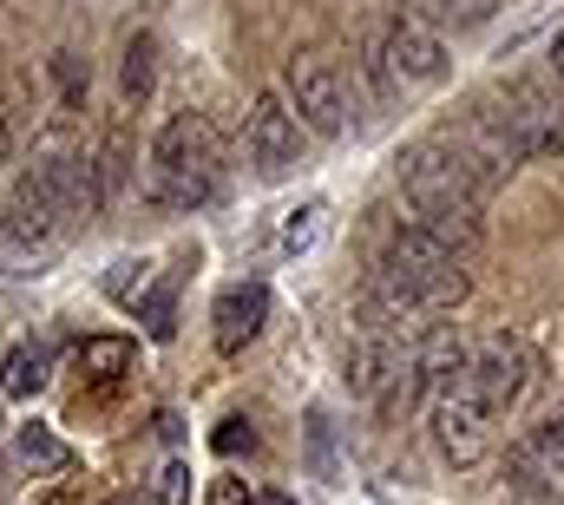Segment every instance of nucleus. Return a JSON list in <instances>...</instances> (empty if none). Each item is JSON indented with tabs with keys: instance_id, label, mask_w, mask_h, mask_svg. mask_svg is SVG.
Returning <instances> with one entry per match:
<instances>
[{
	"instance_id": "f257e3e1",
	"label": "nucleus",
	"mask_w": 564,
	"mask_h": 505,
	"mask_svg": "<svg viewBox=\"0 0 564 505\" xmlns=\"http://www.w3.org/2000/svg\"><path fill=\"white\" fill-rule=\"evenodd\" d=\"M224 191V144L204 112H171L151 138V197L164 211H204Z\"/></svg>"
},
{
	"instance_id": "f03ea898",
	"label": "nucleus",
	"mask_w": 564,
	"mask_h": 505,
	"mask_svg": "<svg viewBox=\"0 0 564 505\" xmlns=\"http://www.w3.org/2000/svg\"><path fill=\"white\" fill-rule=\"evenodd\" d=\"M486 106L499 112V126L525 144V158H552V151H564V86H558L552 66L532 73V79L499 86V99H486Z\"/></svg>"
},
{
	"instance_id": "7ed1b4c3",
	"label": "nucleus",
	"mask_w": 564,
	"mask_h": 505,
	"mask_svg": "<svg viewBox=\"0 0 564 505\" xmlns=\"http://www.w3.org/2000/svg\"><path fill=\"white\" fill-rule=\"evenodd\" d=\"M459 394H473L492 420H506L519 400H525V387H532V348L519 342V335H492V342H479L473 355H466V368L453 375Z\"/></svg>"
},
{
	"instance_id": "20e7f679",
	"label": "nucleus",
	"mask_w": 564,
	"mask_h": 505,
	"mask_svg": "<svg viewBox=\"0 0 564 505\" xmlns=\"http://www.w3.org/2000/svg\"><path fill=\"white\" fill-rule=\"evenodd\" d=\"M282 86H289L295 119L315 131V138H348V131H355V93H348V79H341L335 60L302 53V60H289Z\"/></svg>"
},
{
	"instance_id": "39448f33",
	"label": "nucleus",
	"mask_w": 564,
	"mask_h": 505,
	"mask_svg": "<svg viewBox=\"0 0 564 505\" xmlns=\"http://www.w3.org/2000/svg\"><path fill=\"white\" fill-rule=\"evenodd\" d=\"M506 480H512L525 499H564V400L552 413H539V420L512 440Z\"/></svg>"
},
{
	"instance_id": "423d86ee",
	"label": "nucleus",
	"mask_w": 564,
	"mask_h": 505,
	"mask_svg": "<svg viewBox=\"0 0 564 505\" xmlns=\"http://www.w3.org/2000/svg\"><path fill=\"white\" fill-rule=\"evenodd\" d=\"M302 119L282 106L276 93H257V106H250V126H243V158H250V171L263 178V184H276L289 178L295 164H302Z\"/></svg>"
},
{
	"instance_id": "0eeeda50",
	"label": "nucleus",
	"mask_w": 564,
	"mask_h": 505,
	"mask_svg": "<svg viewBox=\"0 0 564 505\" xmlns=\"http://www.w3.org/2000/svg\"><path fill=\"white\" fill-rule=\"evenodd\" d=\"M492 440H499V420L473 394H459V387L433 394V447H440L446 466H479L492 453Z\"/></svg>"
},
{
	"instance_id": "6e6552de",
	"label": "nucleus",
	"mask_w": 564,
	"mask_h": 505,
	"mask_svg": "<svg viewBox=\"0 0 564 505\" xmlns=\"http://www.w3.org/2000/svg\"><path fill=\"white\" fill-rule=\"evenodd\" d=\"M381 53H388V66H394V79H401V93H414V86H440L446 79V40L426 26L421 13H408V7H394L388 13V26H381Z\"/></svg>"
},
{
	"instance_id": "1a4fd4ad",
	"label": "nucleus",
	"mask_w": 564,
	"mask_h": 505,
	"mask_svg": "<svg viewBox=\"0 0 564 505\" xmlns=\"http://www.w3.org/2000/svg\"><path fill=\"white\" fill-rule=\"evenodd\" d=\"M263 315H270V289H263V282H230V289L217 296V309H210V342H217V355H243V348L257 342Z\"/></svg>"
},
{
	"instance_id": "9d476101",
	"label": "nucleus",
	"mask_w": 564,
	"mask_h": 505,
	"mask_svg": "<svg viewBox=\"0 0 564 505\" xmlns=\"http://www.w3.org/2000/svg\"><path fill=\"white\" fill-rule=\"evenodd\" d=\"M13 453H20V466H26V473H40V480H53V473H73V466H79V453H73L53 427H40V420L13 427Z\"/></svg>"
},
{
	"instance_id": "9b49d317",
	"label": "nucleus",
	"mask_w": 564,
	"mask_h": 505,
	"mask_svg": "<svg viewBox=\"0 0 564 505\" xmlns=\"http://www.w3.org/2000/svg\"><path fill=\"white\" fill-rule=\"evenodd\" d=\"M302 460H308V480H322V486H341V480H348L341 447H335V427H328V413H322V407H308V413H302Z\"/></svg>"
},
{
	"instance_id": "f8f14e48",
	"label": "nucleus",
	"mask_w": 564,
	"mask_h": 505,
	"mask_svg": "<svg viewBox=\"0 0 564 505\" xmlns=\"http://www.w3.org/2000/svg\"><path fill=\"white\" fill-rule=\"evenodd\" d=\"M46 368H53V355H46L40 342H20V348L0 362V394H13V400L40 394V387H46Z\"/></svg>"
},
{
	"instance_id": "ddd939ff",
	"label": "nucleus",
	"mask_w": 564,
	"mask_h": 505,
	"mask_svg": "<svg viewBox=\"0 0 564 505\" xmlns=\"http://www.w3.org/2000/svg\"><path fill=\"white\" fill-rule=\"evenodd\" d=\"M132 342L126 335H93V342H79V375H93V380H119L126 368H132Z\"/></svg>"
},
{
	"instance_id": "4468645a",
	"label": "nucleus",
	"mask_w": 564,
	"mask_h": 505,
	"mask_svg": "<svg viewBox=\"0 0 564 505\" xmlns=\"http://www.w3.org/2000/svg\"><path fill=\"white\" fill-rule=\"evenodd\" d=\"M322 224H328V204H322V197L295 204V211L282 217V230H276V250H282V256H302L315 237H322Z\"/></svg>"
},
{
	"instance_id": "2eb2a0df",
	"label": "nucleus",
	"mask_w": 564,
	"mask_h": 505,
	"mask_svg": "<svg viewBox=\"0 0 564 505\" xmlns=\"http://www.w3.org/2000/svg\"><path fill=\"white\" fill-rule=\"evenodd\" d=\"M106 296H112L119 309H132V315H139L144 296H151V262H144V256H126V262H112V269H106Z\"/></svg>"
},
{
	"instance_id": "dca6fc26",
	"label": "nucleus",
	"mask_w": 564,
	"mask_h": 505,
	"mask_svg": "<svg viewBox=\"0 0 564 505\" xmlns=\"http://www.w3.org/2000/svg\"><path fill=\"white\" fill-rule=\"evenodd\" d=\"M151 53H158V40L151 33H132V46H126V73H119V93L144 106L151 99Z\"/></svg>"
},
{
	"instance_id": "f3484780",
	"label": "nucleus",
	"mask_w": 564,
	"mask_h": 505,
	"mask_svg": "<svg viewBox=\"0 0 564 505\" xmlns=\"http://www.w3.org/2000/svg\"><path fill=\"white\" fill-rule=\"evenodd\" d=\"M171 315H177V269H171V276H164V282H158V289L144 296L139 322H144V329H151V335H158V342H171V329H177Z\"/></svg>"
},
{
	"instance_id": "a211bd4d",
	"label": "nucleus",
	"mask_w": 564,
	"mask_h": 505,
	"mask_svg": "<svg viewBox=\"0 0 564 505\" xmlns=\"http://www.w3.org/2000/svg\"><path fill=\"white\" fill-rule=\"evenodd\" d=\"M492 7H499V0H421V13L440 20V26H479Z\"/></svg>"
},
{
	"instance_id": "6ab92c4d",
	"label": "nucleus",
	"mask_w": 564,
	"mask_h": 505,
	"mask_svg": "<svg viewBox=\"0 0 564 505\" xmlns=\"http://www.w3.org/2000/svg\"><path fill=\"white\" fill-rule=\"evenodd\" d=\"M184 499H191V473L171 460V466L158 473V505H184Z\"/></svg>"
},
{
	"instance_id": "aec40b11",
	"label": "nucleus",
	"mask_w": 564,
	"mask_h": 505,
	"mask_svg": "<svg viewBox=\"0 0 564 505\" xmlns=\"http://www.w3.org/2000/svg\"><path fill=\"white\" fill-rule=\"evenodd\" d=\"M250 447H257L250 420H224V427H217V453H250Z\"/></svg>"
},
{
	"instance_id": "412c9836",
	"label": "nucleus",
	"mask_w": 564,
	"mask_h": 505,
	"mask_svg": "<svg viewBox=\"0 0 564 505\" xmlns=\"http://www.w3.org/2000/svg\"><path fill=\"white\" fill-rule=\"evenodd\" d=\"M210 505H257V499H250L243 480H217V486H210Z\"/></svg>"
},
{
	"instance_id": "4be33fe9",
	"label": "nucleus",
	"mask_w": 564,
	"mask_h": 505,
	"mask_svg": "<svg viewBox=\"0 0 564 505\" xmlns=\"http://www.w3.org/2000/svg\"><path fill=\"white\" fill-rule=\"evenodd\" d=\"M545 66L558 73V86H564V33H552V46H545Z\"/></svg>"
},
{
	"instance_id": "5701e85b",
	"label": "nucleus",
	"mask_w": 564,
	"mask_h": 505,
	"mask_svg": "<svg viewBox=\"0 0 564 505\" xmlns=\"http://www.w3.org/2000/svg\"><path fill=\"white\" fill-rule=\"evenodd\" d=\"M257 505H295V499H289V493H263Z\"/></svg>"
},
{
	"instance_id": "b1692460",
	"label": "nucleus",
	"mask_w": 564,
	"mask_h": 505,
	"mask_svg": "<svg viewBox=\"0 0 564 505\" xmlns=\"http://www.w3.org/2000/svg\"><path fill=\"white\" fill-rule=\"evenodd\" d=\"M0 164H7V126H0Z\"/></svg>"
}]
</instances>
